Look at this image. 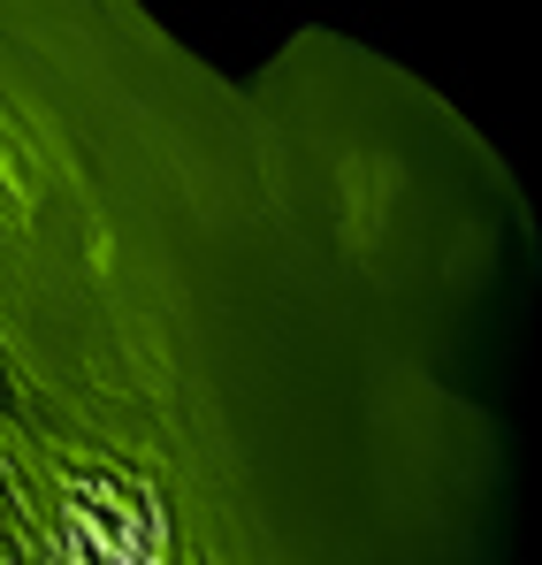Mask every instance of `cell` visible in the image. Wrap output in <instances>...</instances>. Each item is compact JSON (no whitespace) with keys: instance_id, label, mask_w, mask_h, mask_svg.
<instances>
[{"instance_id":"obj_1","label":"cell","mask_w":542,"mask_h":565,"mask_svg":"<svg viewBox=\"0 0 542 565\" xmlns=\"http://www.w3.org/2000/svg\"><path fill=\"white\" fill-rule=\"evenodd\" d=\"M535 206L421 70L0 0V565H512Z\"/></svg>"}]
</instances>
